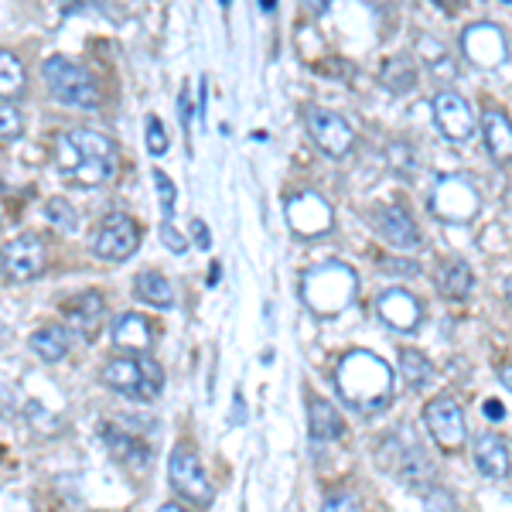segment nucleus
Here are the masks:
<instances>
[{
    "label": "nucleus",
    "instance_id": "5701e85b",
    "mask_svg": "<svg viewBox=\"0 0 512 512\" xmlns=\"http://www.w3.org/2000/svg\"><path fill=\"white\" fill-rule=\"evenodd\" d=\"M137 297L151 304V308H175V287L161 274H151V270H144L137 277Z\"/></svg>",
    "mask_w": 512,
    "mask_h": 512
},
{
    "label": "nucleus",
    "instance_id": "39448f33",
    "mask_svg": "<svg viewBox=\"0 0 512 512\" xmlns=\"http://www.w3.org/2000/svg\"><path fill=\"white\" fill-rule=\"evenodd\" d=\"M168 478H171V489H175L181 499L195 502V506H209L212 495H216L209 475H205V468H202V461H198V454L188 448V444H178V448L171 451Z\"/></svg>",
    "mask_w": 512,
    "mask_h": 512
},
{
    "label": "nucleus",
    "instance_id": "79ce46f5",
    "mask_svg": "<svg viewBox=\"0 0 512 512\" xmlns=\"http://www.w3.org/2000/svg\"><path fill=\"white\" fill-rule=\"evenodd\" d=\"M260 4H263V11L270 14V11H274V7H277V0H260Z\"/></svg>",
    "mask_w": 512,
    "mask_h": 512
},
{
    "label": "nucleus",
    "instance_id": "4468645a",
    "mask_svg": "<svg viewBox=\"0 0 512 512\" xmlns=\"http://www.w3.org/2000/svg\"><path fill=\"white\" fill-rule=\"evenodd\" d=\"M376 229L383 233L396 250H410V246L420 243V233H417V222L410 219V212L403 205H383L376 209Z\"/></svg>",
    "mask_w": 512,
    "mask_h": 512
},
{
    "label": "nucleus",
    "instance_id": "7c9ffc66",
    "mask_svg": "<svg viewBox=\"0 0 512 512\" xmlns=\"http://www.w3.org/2000/svg\"><path fill=\"white\" fill-rule=\"evenodd\" d=\"M424 512H454L451 492L441 489V485H431V489L424 492Z\"/></svg>",
    "mask_w": 512,
    "mask_h": 512
},
{
    "label": "nucleus",
    "instance_id": "9b49d317",
    "mask_svg": "<svg viewBox=\"0 0 512 512\" xmlns=\"http://www.w3.org/2000/svg\"><path fill=\"white\" fill-rule=\"evenodd\" d=\"M45 270V246L38 236H18L4 246V274L14 284H28Z\"/></svg>",
    "mask_w": 512,
    "mask_h": 512
},
{
    "label": "nucleus",
    "instance_id": "6ab92c4d",
    "mask_svg": "<svg viewBox=\"0 0 512 512\" xmlns=\"http://www.w3.org/2000/svg\"><path fill=\"white\" fill-rule=\"evenodd\" d=\"M482 134H485V147H489V154L499 164L512 161V120L506 113L499 110H489L482 117Z\"/></svg>",
    "mask_w": 512,
    "mask_h": 512
},
{
    "label": "nucleus",
    "instance_id": "20e7f679",
    "mask_svg": "<svg viewBox=\"0 0 512 512\" xmlns=\"http://www.w3.org/2000/svg\"><path fill=\"white\" fill-rule=\"evenodd\" d=\"M45 82L55 93V99H62V103H69V106H79V110H93L99 103V89L93 76H89L82 65L62 59V55H52V59L45 62Z\"/></svg>",
    "mask_w": 512,
    "mask_h": 512
},
{
    "label": "nucleus",
    "instance_id": "f8f14e48",
    "mask_svg": "<svg viewBox=\"0 0 512 512\" xmlns=\"http://www.w3.org/2000/svg\"><path fill=\"white\" fill-rule=\"evenodd\" d=\"M434 120L448 140H468L475 134L472 106L465 103V96L451 93V89H444V93L434 96Z\"/></svg>",
    "mask_w": 512,
    "mask_h": 512
},
{
    "label": "nucleus",
    "instance_id": "2f4dec72",
    "mask_svg": "<svg viewBox=\"0 0 512 512\" xmlns=\"http://www.w3.org/2000/svg\"><path fill=\"white\" fill-rule=\"evenodd\" d=\"M147 151H151L154 158H161V154L168 151V134H164L158 117H147Z\"/></svg>",
    "mask_w": 512,
    "mask_h": 512
},
{
    "label": "nucleus",
    "instance_id": "58836bf2",
    "mask_svg": "<svg viewBox=\"0 0 512 512\" xmlns=\"http://www.w3.org/2000/svg\"><path fill=\"white\" fill-rule=\"evenodd\" d=\"M304 4H308L315 14H325V11H328V4H332V0H304Z\"/></svg>",
    "mask_w": 512,
    "mask_h": 512
},
{
    "label": "nucleus",
    "instance_id": "ea45409f",
    "mask_svg": "<svg viewBox=\"0 0 512 512\" xmlns=\"http://www.w3.org/2000/svg\"><path fill=\"white\" fill-rule=\"evenodd\" d=\"M434 4H437V7H444L448 14H454V11L461 7V0H434Z\"/></svg>",
    "mask_w": 512,
    "mask_h": 512
},
{
    "label": "nucleus",
    "instance_id": "f257e3e1",
    "mask_svg": "<svg viewBox=\"0 0 512 512\" xmlns=\"http://www.w3.org/2000/svg\"><path fill=\"white\" fill-rule=\"evenodd\" d=\"M335 383H338V393L345 396L349 407H355L359 414H373V410L390 403L393 373L379 355L355 349L338 362Z\"/></svg>",
    "mask_w": 512,
    "mask_h": 512
},
{
    "label": "nucleus",
    "instance_id": "aec40b11",
    "mask_svg": "<svg viewBox=\"0 0 512 512\" xmlns=\"http://www.w3.org/2000/svg\"><path fill=\"white\" fill-rule=\"evenodd\" d=\"M437 287H441V294L451 297V301H465L475 287L472 267H468L465 260H458V256H451V260H444L441 270H437Z\"/></svg>",
    "mask_w": 512,
    "mask_h": 512
},
{
    "label": "nucleus",
    "instance_id": "4be33fe9",
    "mask_svg": "<svg viewBox=\"0 0 512 512\" xmlns=\"http://www.w3.org/2000/svg\"><path fill=\"white\" fill-rule=\"evenodd\" d=\"M31 352L45 362H59L65 352H69V332L59 325H45L31 335Z\"/></svg>",
    "mask_w": 512,
    "mask_h": 512
},
{
    "label": "nucleus",
    "instance_id": "0eeeda50",
    "mask_svg": "<svg viewBox=\"0 0 512 512\" xmlns=\"http://www.w3.org/2000/svg\"><path fill=\"white\" fill-rule=\"evenodd\" d=\"M431 209L441 219L468 222L478 212V192L472 188V181L461 178V175L441 178V181H437V188H434V195H431Z\"/></svg>",
    "mask_w": 512,
    "mask_h": 512
},
{
    "label": "nucleus",
    "instance_id": "c9c22d12",
    "mask_svg": "<svg viewBox=\"0 0 512 512\" xmlns=\"http://www.w3.org/2000/svg\"><path fill=\"white\" fill-rule=\"evenodd\" d=\"M178 110H181V127H192V103H188V93L178 96Z\"/></svg>",
    "mask_w": 512,
    "mask_h": 512
},
{
    "label": "nucleus",
    "instance_id": "a878e982",
    "mask_svg": "<svg viewBox=\"0 0 512 512\" xmlns=\"http://www.w3.org/2000/svg\"><path fill=\"white\" fill-rule=\"evenodd\" d=\"M45 219L52 222L55 229H62V233H72V229L79 226V216L76 209H72L65 198H52V202L45 205Z\"/></svg>",
    "mask_w": 512,
    "mask_h": 512
},
{
    "label": "nucleus",
    "instance_id": "f704fd0d",
    "mask_svg": "<svg viewBox=\"0 0 512 512\" xmlns=\"http://www.w3.org/2000/svg\"><path fill=\"white\" fill-rule=\"evenodd\" d=\"M192 236H195V243H198V250H209L212 246V236H209V226H205L202 219H192Z\"/></svg>",
    "mask_w": 512,
    "mask_h": 512
},
{
    "label": "nucleus",
    "instance_id": "cd10ccee",
    "mask_svg": "<svg viewBox=\"0 0 512 512\" xmlns=\"http://www.w3.org/2000/svg\"><path fill=\"white\" fill-rule=\"evenodd\" d=\"M383 82L393 89V93H407V89L417 82V76H414V69H410L407 62H386V69H383Z\"/></svg>",
    "mask_w": 512,
    "mask_h": 512
},
{
    "label": "nucleus",
    "instance_id": "72a5a7b5",
    "mask_svg": "<svg viewBox=\"0 0 512 512\" xmlns=\"http://www.w3.org/2000/svg\"><path fill=\"white\" fill-rule=\"evenodd\" d=\"M321 512H359V502H355L352 492H332L325 499Z\"/></svg>",
    "mask_w": 512,
    "mask_h": 512
},
{
    "label": "nucleus",
    "instance_id": "a18cd8bd",
    "mask_svg": "<svg viewBox=\"0 0 512 512\" xmlns=\"http://www.w3.org/2000/svg\"><path fill=\"white\" fill-rule=\"evenodd\" d=\"M65 4H76V0H65Z\"/></svg>",
    "mask_w": 512,
    "mask_h": 512
},
{
    "label": "nucleus",
    "instance_id": "f03ea898",
    "mask_svg": "<svg viewBox=\"0 0 512 512\" xmlns=\"http://www.w3.org/2000/svg\"><path fill=\"white\" fill-rule=\"evenodd\" d=\"M355 297V274L342 263H321L304 274V301L318 315H338Z\"/></svg>",
    "mask_w": 512,
    "mask_h": 512
},
{
    "label": "nucleus",
    "instance_id": "bb28decb",
    "mask_svg": "<svg viewBox=\"0 0 512 512\" xmlns=\"http://www.w3.org/2000/svg\"><path fill=\"white\" fill-rule=\"evenodd\" d=\"M420 55H424V65H431V72L434 76H454V62L448 59V55H444V48L437 45L434 38H424L420 41Z\"/></svg>",
    "mask_w": 512,
    "mask_h": 512
},
{
    "label": "nucleus",
    "instance_id": "6e6552de",
    "mask_svg": "<svg viewBox=\"0 0 512 512\" xmlns=\"http://www.w3.org/2000/svg\"><path fill=\"white\" fill-rule=\"evenodd\" d=\"M137 246H140V229L130 216H106L103 222H99V233L93 239L96 256L117 263V260L134 256Z\"/></svg>",
    "mask_w": 512,
    "mask_h": 512
},
{
    "label": "nucleus",
    "instance_id": "393cba45",
    "mask_svg": "<svg viewBox=\"0 0 512 512\" xmlns=\"http://www.w3.org/2000/svg\"><path fill=\"white\" fill-rule=\"evenodd\" d=\"M0 89H4V99L18 96L24 89V69L11 52H0Z\"/></svg>",
    "mask_w": 512,
    "mask_h": 512
},
{
    "label": "nucleus",
    "instance_id": "473e14b6",
    "mask_svg": "<svg viewBox=\"0 0 512 512\" xmlns=\"http://www.w3.org/2000/svg\"><path fill=\"white\" fill-rule=\"evenodd\" d=\"M161 239H164V246H168V250H171V253H178V256H181V253H185V250H188V236H185V233H181V229H178V226H171V222H168V219H164V222H161Z\"/></svg>",
    "mask_w": 512,
    "mask_h": 512
},
{
    "label": "nucleus",
    "instance_id": "c756f323",
    "mask_svg": "<svg viewBox=\"0 0 512 512\" xmlns=\"http://www.w3.org/2000/svg\"><path fill=\"white\" fill-rule=\"evenodd\" d=\"M151 175H154V188H158V198H161V212L171 216V212H175V202H178L175 185H171V178L164 175V171H151Z\"/></svg>",
    "mask_w": 512,
    "mask_h": 512
},
{
    "label": "nucleus",
    "instance_id": "f3484780",
    "mask_svg": "<svg viewBox=\"0 0 512 512\" xmlns=\"http://www.w3.org/2000/svg\"><path fill=\"white\" fill-rule=\"evenodd\" d=\"M475 465L485 478H506L509 475V444L499 434H482L475 437Z\"/></svg>",
    "mask_w": 512,
    "mask_h": 512
},
{
    "label": "nucleus",
    "instance_id": "ddd939ff",
    "mask_svg": "<svg viewBox=\"0 0 512 512\" xmlns=\"http://www.w3.org/2000/svg\"><path fill=\"white\" fill-rule=\"evenodd\" d=\"M376 311L386 325L396 328V332H414V328L420 325V315H424V311H420V301L407 291V287H393V291H386L383 297H379Z\"/></svg>",
    "mask_w": 512,
    "mask_h": 512
},
{
    "label": "nucleus",
    "instance_id": "49530a36",
    "mask_svg": "<svg viewBox=\"0 0 512 512\" xmlns=\"http://www.w3.org/2000/svg\"><path fill=\"white\" fill-rule=\"evenodd\" d=\"M502 4H512V0H502Z\"/></svg>",
    "mask_w": 512,
    "mask_h": 512
},
{
    "label": "nucleus",
    "instance_id": "4c0bfd02",
    "mask_svg": "<svg viewBox=\"0 0 512 512\" xmlns=\"http://www.w3.org/2000/svg\"><path fill=\"white\" fill-rule=\"evenodd\" d=\"M499 383L512 393V366H502V369H499Z\"/></svg>",
    "mask_w": 512,
    "mask_h": 512
},
{
    "label": "nucleus",
    "instance_id": "423d86ee",
    "mask_svg": "<svg viewBox=\"0 0 512 512\" xmlns=\"http://www.w3.org/2000/svg\"><path fill=\"white\" fill-rule=\"evenodd\" d=\"M424 424L431 437L437 441L441 451H458L465 444V414H461L458 400L454 396H434L431 403L424 407Z\"/></svg>",
    "mask_w": 512,
    "mask_h": 512
},
{
    "label": "nucleus",
    "instance_id": "c85d7f7f",
    "mask_svg": "<svg viewBox=\"0 0 512 512\" xmlns=\"http://www.w3.org/2000/svg\"><path fill=\"white\" fill-rule=\"evenodd\" d=\"M0 117H4V123H0V137H4V144L18 140L21 130H24V120H21V110L11 103V99H4V103H0Z\"/></svg>",
    "mask_w": 512,
    "mask_h": 512
},
{
    "label": "nucleus",
    "instance_id": "dca6fc26",
    "mask_svg": "<svg viewBox=\"0 0 512 512\" xmlns=\"http://www.w3.org/2000/svg\"><path fill=\"white\" fill-rule=\"evenodd\" d=\"M113 345L123 352H147L154 345V328L144 315L123 311L113 318Z\"/></svg>",
    "mask_w": 512,
    "mask_h": 512
},
{
    "label": "nucleus",
    "instance_id": "b1692460",
    "mask_svg": "<svg viewBox=\"0 0 512 512\" xmlns=\"http://www.w3.org/2000/svg\"><path fill=\"white\" fill-rule=\"evenodd\" d=\"M400 376H403V383H407L410 390H424V386H431L434 369H431V362L424 359V352L403 349L400 352Z\"/></svg>",
    "mask_w": 512,
    "mask_h": 512
},
{
    "label": "nucleus",
    "instance_id": "37998d69",
    "mask_svg": "<svg viewBox=\"0 0 512 512\" xmlns=\"http://www.w3.org/2000/svg\"><path fill=\"white\" fill-rule=\"evenodd\" d=\"M506 301H509V304H512V277H509V280H506Z\"/></svg>",
    "mask_w": 512,
    "mask_h": 512
},
{
    "label": "nucleus",
    "instance_id": "c03bdc74",
    "mask_svg": "<svg viewBox=\"0 0 512 512\" xmlns=\"http://www.w3.org/2000/svg\"><path fill=\"white\" fill-rule=\"evenodd\" d=\"M222 7H229V0H222Z\"/></svg>",
    "mask_w": 512,
    "mask_h": 512
},
{
    "label": "nucleus",
    "instance_id": "2eb2a0df",
    "mask_svg": "<svg viewBox=\"0 0 512 512\" xmlns=\"http://www.w3.org/2000/svg\"><path fill=\"white\" fill-rule=\"evenodd\" d=\"M65 318H69V328L82 338H93L99 332V325H103V297H99L96 291H86L79 297H72V301H65Z\"/></svg>",
    "mask_w": 512,
    "mask_h": 512
},
{
    "label": "nucleus",
    "instance_id": "7ed1b4c3",
    "mask_svg": "<svg viewBox=\"0 0 512 512\" xmlns=\"http://www.w3.org/2000/svg\"><path fill=\"white\" fill-rule=\"evenodd\" d=\"M103 383L110 390H117L130 400H154L164 386V373L158 362L151 359H134V355H117L103 366Z\"/></svg>",
    "mask_w": 512,
    "mask_h": 512
},
{
    "label": "nucleus",
    "instance_id": "1a4fd4ad",
    "mask_svg": "<svg viewBox=\"0 0 512 512\" xmlns=\"http://www.w3.org/2000/svg\"><path fill=\"white\" fill-rule=\"evenodd\" d=\"M461 48H465V55L478 65V69H499V65H506V59H509L506 35H502V31L489 21L465 28V35H461Z\"/></svg>",
    "mask_w": 512,
    "mask_h": 512
},
{
    "label": "nucleus",
    "instance_id": "a19ab883",
    "mask_svg": "<svg viewBox=\"0 0 512 512\" xmlns=\"http://www.w3.org/2000/svg\"><path fill=\"white\" fill-rule=\"evenodd\" d=\"M158 512H185V509H181L178 502H168V506H161Z\"/></svg>",
    "mask_w": 512,
    "mask_h": 512
},
{
    "label": "nucleus",
    "instance_id": "9d476101",
    "mask_svg": "<svg viewBox=\"0 0 512 512\" xmlns=\"http://www.w3.org/2000/svg\"><path fill=\"white\" fill-rule=\"evenodd\" d=\"M308 130L328 158H342V154H349L352 144H355V130L349 127V120H345L342 113H332V110H311L308 113Z\"/></svg>",
    "mask_w": 512,
    "mask_h": 512
},
{
    "label": "nucleus",
    "instance_id": "e433bc0d",
    "mask_svg": "<svg viewBox=\"0 0 512 512\" xmlns=\"http://www.w3.org/2000/svg\"><path fill=\"white\" fill-rule=\"evenodd\" d=\"M485 414H489L492 420H502V417H506V410H502V403L489 400V403H485Z\"/></svg>",
    "mask_w": 512,
    "mask_h": 512
},
{
    "label": "nucleus",
    "instance_id": "a211bd4d",
    "mask_svg": "<svg viewBox=\"0 0 512 512\" xmlns=\"http://www.w3.org/2000/svg\"><path fill=\"white\" fill-rule=\"evenodd\" d=\"M308 431H311V441L325 444V441H338V437L345 434V424L332 403L321 400V396H311L308 400Z\"/></svg>",
    "mask_w": 512,
    "mask_h": 512
},
{
    "label": "nucleus",
    "instance_id": "412c9836",
    "mask_svg": "<svg viewBox=\"0 0 512 512\" xmlns=\"http://www.w3.org/2000/svg\"><path fill=\"white\" fill-rule=\"evenodd\" d=\"M62 147L82 154V158H103V161H117V144H113L106 134H96V130H69L62 137Z\"/></svg>",
    "mask_w": 512,
    "mask_h": 512
}]
</instances>
